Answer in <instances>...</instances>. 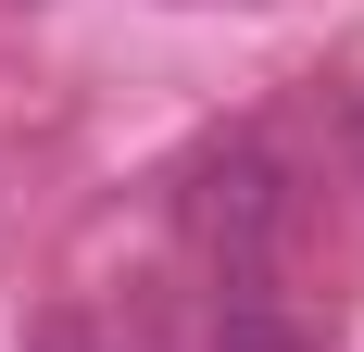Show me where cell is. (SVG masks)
<instances>
[{
    "label": "cell",
    "mask_w": 364,
    "mask_h": 352,
    "mask_svg": "<svg viewBox=\"0 0 364 352\" xmlns=\"http://www.w3.org/2000/svg\"><path fill=\"white\" fill-rule=\"evenodd\" d=\"M176 214H188V239H201V264H214L226 289H239V277H277V252H289V227H301L289 151H277V139L201 151V164H188V189H176Z\"/></svg>",
    "instance_id": "obj_1"
}]
</instances>
